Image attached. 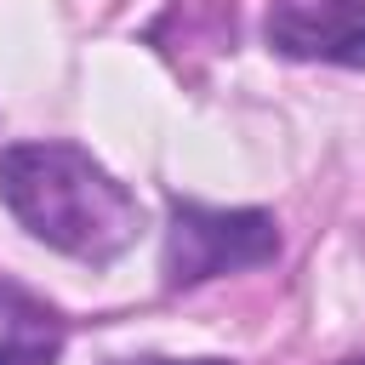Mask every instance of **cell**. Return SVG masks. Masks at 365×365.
Masks as SVG:
<instances>
[{"label":"cell","instance_id":"obj_1","mask_svg":"<svg viewBox=\"0 0 365 365\" xmlns=\"http://www.w3.org/2000/svg\"><path fill=\"white\" fill-rule=\"evenodd\" d=\"M0 200L11 217L80 262H108L137 234V200L74 143H17L0 154Z\"/></svg>","mask_w":365,"mask_h":365},{"label":"cell","instance_id":"obj_2","mask_svg":"<svg viewBox=\"0 0 365 365\" xmlns=\"http://www.w3.org/2000/svg\"><path fill=\"white\" fill-rule=\"evenodd\" d=\"M279 251L268 211H211L194 200L171 205L165 228V285H200L234 268H257Z\"/></svg>","mask_w":365,"mask_h":365},{"label":"cell","instance_id":"obj_3","mask_svg":"<svg viewBox=\"0 0 365 365\" xmlns=\"http://www.w3.org/2000/svg\"><path fill=\"white\" fill-rule=\"evenodd\" d=\"M268 46L302 63L365 68V0H274Z\"/></svg>","mask_w":365,"mask_h":365},{"label":"cell","instance_id":"obj_4","mask_svg":"<svg viewBox=\"0 0 365 365\" xmlns=\"http://www.w3.org/2000/svg\"><path fill=\"white\" fill-rule=\"evenodd\" d=\"M131 365H177V359H131ZM182 365H222V359H182Z\"/></svg>","mask_w":365,"mask_h":365},{"label":"cell","instance_id":"obj_5","mask_svg":"<svg viewBox=\"0 0 365 365\" xmlns=\"http://www.w3.org/2000/svg\"><path fill=\"white\" fill-rule=\"evenodd\" d=\"M0 365H17V359H11V354H0Z\"/></svg>","mask_w":365,"mask_h":365},{"label":"cell","instance_id":"obj_6","mask_svg":"<svg viewBox=\"0 0 365 365\" xmlns=\"http://www.w3.org/2000/svg\"><path fill=\"white\" fill-rule=\"evenodd\" d=\"M348 365H365V359H348Z\"/></svg>","mask_w":365,"mask_h":365}]
</instances>
